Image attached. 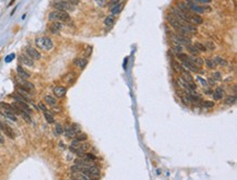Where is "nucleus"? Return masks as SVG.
I'll return each instance as SVG.
<instances>
[{
  "label": "nucleus",
  "mask_w": 237,
  "mask_h": 180,
  "mask_svg": "<svg viewBox=\"0 0 237 180\" xmlns=\"http://www.w3.org/2000/svg\"><path fill=\"white\" fill-rule=\"evenodd\" d=\"M38 107H39V108L42 109L43 112H46V106L44 105L43 103H39V105H38Z\"/></svg>",
  "instance_id": "ea45409f"
},
{
  "label": "nucleus",
  "mask_w": 237,
  "mask_h": 180,
  "mask_svg": "<svg viewBox=\"0 0 237 180\" xmlns=\"http://www.w3.org/2000/svg\"><path fill=\"white\" fill-rule=\"evenodd\" d=\"M206 64L209 69H214L216 67V63L214 62L213 59H206Z\"/></svg>",
  "instance_id": "a878e982"
},
{
  "label": "nucleus",
  "mask_w": 237,
  "mask_h": 180,
  "mask_svg": "<svg viewBox=\"0 0 237 180\" xmlns=\"http://www.w3.org/2000/svg\"><path fill=\"white\" fill-rule=\"evenodd\" d=\"M209 81H210V83H211V84H214V83H215V82H213V79H212V78H211V79H210Z\"/></svg>",
  "instance_id": "79ce46f5"
},
{
  "label": "nucleus",
  "mask_w": 237,
  "mask_h": 180,
  "mask_svg": "<svg viewBox=\"0 0 237 180\" xmlns=\"http://www.w3.org/2000/svg\"><path fill=\"white\" fill-rule=\"evenodd\" d=\"M86 134H84V133H78L75 137H74V140H77V141H79V142H83V141H85L86 140Z\"/></svg>",
  "instance_id": "393cba45"
},
{
  "label": "nucleus",
  "mask_w": 237,
  "mask_h": 180,
  "mask_svg": "<svg viewBox=\"0 0 237 180\" xmlns=\"http://www.w3.org/2000/svg\"><path fill=\"white\" fill-rule=\"evenodd\" d=\"M63 1H67V2H69L70 5H72L73 7L77 6V5L79 3V0H63Z\"/></svg>",
  "instance_id": "4c0bfd02"
},
{
  "label": "nucleus",
  "mask_w": 237,
  "mask_h": 180,
  "mask_svg": "<svg viewBox=\"0 0 237 180\" xmlns=\"http://www.w3.org/2000/svg\"><path fill=\"white\" fill-rule=\"evenodd\" d=\"M44 100H45V102H46V103H47L48 105H50V106H55L56 103H57V100H56L55 98L53 97V96H50V95H46Z\"/></svg>",
  "instance_id": "5701e85b"
},
{
  "label": "nucleus",
  "mask_w": 237,
  "mask_h": 180,
  "mask_svg": "<svg viewBox=\"0 0 237 180\" xmlns=\"http://www.w3.org/2000/svg\"><path fill=\"white\" fill-rule=\"evenodd\" d=\"M72 180H91V179L83 171H75L72 175Z\"/></svg>",
  "instance_id": "1a4fd4ad"
},
{
  "label": "nucleus",
  "mask_w": 237,
  "mask_h": 180,
  "mask_svg": "<svg viewBox=\"0 0 237 180\" xmlns=\"http://www.w3.org/2000/svg\"><path fill=\"white\" fill-rule=\"evenodd\" d=\"M49 21H53V22H70L71 21V18L69 15L68 12H65V11H58V10H54L49 13L48 15Z\"/></svg>",
  "instance_id": "f257e3e1"
},
{
  "label": "nucleus",
  "mask_w": 237,
  "mask_h": 180,
  "mask_svg": "<svg viewBox=\"0 0 237 180\" xmlns=\"http://www.w3.org/2000/svg\"><path fill=\"white\" fill-rule=\"evenodd\" d=\"M212 79L213 80H221V79H222V75H221V73H220V72H218V71H216V72H214V73H213V75H212Z\"/></svg>",
  "instance_id": "72a5a7b5"
},
{
  "label": "nucleus",
  "mask_w": 237,
  "mask_h": 180,
  "mask_svg": "<svg viewBox=\"0 0 237 180\" xmlns=\"http://www.w3.org/2000/svg\"><path fill=\"white\" fill-rule=\"evenodd\" d=\"M187 49H188V51L192 55V56H197L200 51L196 48L195 45H191V44H189V45H187Z\"/></svg>",
  "instance_id": "412c9836"
},
{
  "label": "nucleus",
  "mask_w": 237,
  "mask_h": 180,
  "mask_svg": "<svg viewBox=\"0 0 237 180\" xmlns=\"http://www.w3.org/2000/svg\"><path fill=\"white\" fill-rule=\"evenodd\" d=\"M53 7L55 8L56 10L58 11H65V12H69V11H72L74 9V7L72 5H70L67 1H63V0H57L53 3Z\"/></svg>",
  "instance_id": "f03ea898"
},
{
  "label": "nucleus",
  "mask_w": 237,
  "mask_h": 180,
  "mask_svg": "<svg viewBox=\"0 0 237 180\" xmlns=\"http://www.w3.org/2000/svg\"><path fill=\"white\" fill-rule=\"evenodd\" d=\"M225 103H226L227 105H234V104L236 103V96H235V95L228 96V97L226 98V100H225Z\"/></svg>",
  "instance_id": "bb28decb"
},
{
  "label": "nucleus",
  "mask_w": 237,
  "mask_h": 180,
  "mask_svg": "<svg viewBox=\"0 0 237 180\" xmlns=\"http://www.w3.org/2000/svg\"><path fill=\"white\" fill-rule=\"evenodd\" d=\"M188 58H189V60L192 62L194 64H196L197 67H199V68H201L203 64H204V61H203V59L202 58H200V57H198V56H188Z\"/></svg>",
  "instance_id": "423d86ee"
},
{
  "label": "nucleus",
  "mask_w": 237,
  "mask_h": 180,
  "mask_svg": "<svg viewBox=\"0 0 237 180\" xmlns=\"http://www.w3.org/2000/svg\"><path fill=\"white\" fill-rule=\"evenodd\" d=\"M95 2L97 3V6L99 7H105L107 5V0H95Z\"/></svg>",
  "instance_id": "f704fd0d"
},
{
  "label": "nucleus",
  "mask_w": 237,
  "mask_h": 180,
  "mask_svg": "<svg viewBox=\"0 0 237 180\" xmlns=\"http://www.w3.org/2000/svg\"><path fill=\"white\" fill-rule=\"evenodd\" d=\"M189 22L192 23L194 25H200L203 23V19L201 18L200 15L198 14H190V19H189Z\"/></svg>",
  "instance_id": "0eeeda50"
},
{
  "label": "nucleus",
  "mask_w": 237,
  "mask_h": 180,
  "mask_svg": "<svg viewBox=\"0 0 237 180\" xmlns=\"http://www.w3.org/2000/svg\"><path fill=\"white\" fill-rule=\"evenodd\" d=\"M3 142H5V140H3V137H2V135H1V133H0V143L2 144Z\"/></svg>",
  "instance_id": "a19ab883"
},
{
  "label": "nucleus",
  "mask_w": 237,
  "mask_h": 180,
  "mask_svg": "<svg viewBox=\"0 0 237 180\" xmlns=\"http://www.w3.org/2000/svg\"><path fill=\"white\" fill-rule=\"evenodd\" d=\"M63 132H65V135L67 137H74L77 135V133L74 132V130L72 129L71 126H67L65 129H63Z\"/></svg>",
  "instance_id": "f3484780"
},
{
  "label": "nucleus",
  "mask_w": 237,
  "mask_h": 180,
  "mask_svg": "<svg viewBox=\"0 0 237 180\" xmlns=\"http://www.w3.org/2000/svg\"><path fill=\"white\" fill-rule=\"evenodd\" d=\"M124 2H119L118 5H116L115 7H113V8H110L111 9V15H117V14H119V13L122 12V10L124 9Z\"/></svg>",
  "instance_id": "dca6fc26"
},
{
  "label": "nucleus",
  "mask_w": 237,
  "mask_h": 180,
  "mask_svg": "<svg viewBox=\"0 0 237 180\" xmlns=\"http://www.w3.org/2000/svg\"><path fill=\"white\" fill-rule=\"evenodd\" d=\"M66 92H67V90H66V87H63V86H56L55 88H54V94H55L57 97H62V96H65V95H66Z\"/></svg>",
  "instance_id": "2eb2a0df"
},
{
  "label": "nucleus",
  "mask_w": 237,
  "mask_h": 180,
  "mask_svg": "<svg viewBox=\"0 0 237 180\" xmlns=\"http://www.w3.org/2000/svg\"><path fill=\"white\" fill-rule=\"evenodd\" d=\"M26 55L30 57V58H32L33 60H38V59H41V54H39V51L37 49H35V48H33V47H27L26 48Z\"/></svg>",
  "instance_id": "20e7f679"
},
{
  "label": "nucleus",
  "mask_w": 237,
  "mask_h": 180,
  "mask_svg": "<svg viewBox=\"0 0 237 180\" xmlns=\"http://www.w3.org/2000/svg\"><path fill=\"white\" fill-rule=\"evenodd\" d=\"M44 116H45V119L47 120V122H48V124H53V122H54V117H53L49 112H44Z\"/></svg>",
  "instance_id": "c85d7f7f"
},
{
  "label": "nucleus",
  "mask_w": 237,
  "mask_h": 180,
  "mask_svg": "<svg viewBox=\"0 0 237 180\" xmlns=\"http://www.w3.org/2000/svg\"><path fill=\"white\" fill-rule=\"evenodd\" d=\"M197 80L198 81H200V83L203 85V86H207L208 85V81H206L204 79H202L201 76H197Z\"/></svg>",
  "instance_id": "e433bc0d"
},
{
  "label": "nucleus",
  "mask_w": 237,
  "mask_h": 180,
  "mask_svg": "<svg viewBox=\"0 0 237 180\" xmlns=\"http://www.w3.org/2000/svg\"><path fill=\"white\" fill-rule=\"evenodd\" d=\"M61 29H62V23H60V22H53L49 26V30L53 34L59 33L61 31Z\"/></svg>",
  "instance_id": "6e6552de"
},
{
  "label": "nucleus",
  "mask_w": 237,
  "mask_h": 180,
  "mask_svg": "<svg viewBox=\"0 0 237 180\" xmlns=\"http://www.w3.org/2000/svg\"><path fill=\"white\" fill-rule=\"evenodd\" d=\"M204 46H206V47H208V48H209L210 50H214V49H215V46H214V44H213L212 42H210V41H208Z\"/></svg>",
  "instance_id": "473e14b6"
},
{
  "label": "nucleus",
  "mask_w": 237,
  "mask_h": 180,
  "mask_svg": "<svg viewBox=\"0 0 237 180\" xmlns=\"http://www.w3.org/2000/svg\"><path fill=\"white\" fill-rule=\"evenodd\" d=\"M0 129L3 131V133L7 134L9 137L14 139V132H13L12 129H11L9 126H7L6 124H3V122H1V121H0Z\"/></svg>",
  "instance_id": "39448f33"
},
{
  "label": "nucleus",
  "mask_w": 237,
  "mask_h": 180,
  "mask_svg": "<svg viewBox=\"0 0 237 180\" xmlns=\"http://www.w3.org/2000/svg\"><path fill=\"white\" fill-rule=\"evenodd\" d=\"M3 114H5V115H6V116L9 119H11V120H13V121H17V117H15V115H14L13 112H6V110H5V112H3Z\"/></svg>",
  "instance_id": "c756f323"
},
{
  "label": "nucleus",
  "mask_w": 237,
  "mask_h": 180,
  "mask_svg": "<svg viewBox=\"0 0 237 180\" xmlns=\"http://www.w3.org/2000/svg\"><path fill=\"white\" fill-rule=\"evenodd\" d=\"M35 44L39 49H43V37H38L35 39Z\"/></svg>",
  "instance_id": "2f4dec72"
},
{
  "label": "nucleus",
  "mask_w": 237,
  "mask_h": 180,
  "mask_svg": "<svg viewBox=\"0 0 237 180\" xmlns=\"http://www.w3.org/2000/svg\"><path fill=\"white\" fill-rule=\"evenodd\" d=\"M214 62L216 63V66H222V67H225L227 64V61L225 60L224 58H222L221 56H215L213 58Z\"/></svg>",
  "instance_id": "6ab92c4d"
},
{
  "label": "nucleus",
  "mask_w": 237,
  "mask_h": 180,
  "mask_svg": "<svg viewBox=\"0 0 237 180\" xmlns=\"http://www.w3.org/2000/svg\"><path fill=\"white\" fill-rule=\"evenodd\" d=\"M54 47L53 41L49 37H43V49L45 50H51Z\"/></svg>",
  "instance_id": "9d476101"
},
{
  "label": "nucleus",
  "mask_w": 237,
  "mask_h": 180,
  "mask_svg": "<svg viewBox=\"0 0 237 180\" xmlns=\"http://www.w3.org/2000/svg\"><path fill=\"white\" fill-rule=\"evenodd\" d=\"M177 9H179L180 11H182V12H185V13H191V10H190L189 6L186 3V2H184V1L177 2Z\"/></svg>",
  "instance_id": "f8f14e48"
},
{
  "label": "nucleus",
  "mask_w": 237,
  "mask_h": 180,
  "mask_svg": "<svg viewBox=\"0 0 237 180\" xmlns=\"http://www.w3.org/2000/svg\"><path fill=\"white\" fill-rule=\"evenodd\" d=\"M20 86H22L23 88H25L26 91H29V92H31V91H33L34 90V84L33 83H31V82H29V81L24 80V79H20Z\"/></svg>",
  "instance_id": "9b49d317"
},
{
  "label": "nucleus",
  "mask_w": 237,
  "mask_h": 180,
  "mask_svg": "<svg viewBox=\"0 0 237 180\" xmlns=\"http://www.w3.org/2000/svg\"><path fill=\"white\" fill-rule=\"evenodd\" d=\"M114 24H115V18H114V15H109V17H107L105 19V25L107 27H111Z\"/></svg>",
  "instance_id": "4be33fe9"
},
{
  "label": "nucleus",
  "mask_w": 237,
  "mask_h": 180,
  "mask_svg": "<svg viewBox=\"0 0 237 180\" xmlns=\"http://www.w3.org/2000/svg\"><path fill=\"white\" fill-rule=\"evenodd\" d=\"M223 94H224V91L221 87H218L213 93V100H222Z\"/></svg>",
  "instance_id": "aec40b11"
},
{
  "label": "nucleus",
  "mask_w": 237,
  "mask_h": 180,
  "mask_svg": "<svg viewBox=\"0 0 237 180\" xmlns=\"http://www.w3.org/2000/svg\"><path fill=\"white\" fill-rule=\"evenodd\" d=\"M90 149V145H89V143H81L80 142V144L75 147V149H73L72 152L73 153H75V154H78L79 156H84L85 152L87 151V149Z\"/></svg>",
  "instance_id": "7ed1b4c3"
},
{
  "label": "nucleus",
  "mask_w": 237,
  "mask_h": 180,
  "mask_svg": "<svg viewBox=\"0 0 237 180\" xmlns=\"http://www.w3.org/2000/svg\"><path fill=\"white\" fill-rule=\"evenodd\" d=\"M17 71H18V74L21 79H24V80H26V79H29V78H30V74H29V73H27V72H26V71H25L22 67H20V66H19L18 68H17Z\"/></svg>",
  "instance_id": "a211bd4d"
},
{
  "label": "nucleus",
  "mask_w": 237,
  "mask_h": 180,
  "mask_svg": "<svg viewBox=\"0 0 237 180\" xmlns=\"http://www.w3.org/2000/svg\"><path fill=\"white\" fill-rule=\"evenodd\" d=\"M55 131L56 133H57V135H60V134H62V132H63V128L61 127L60 124H56Z\"/></svg>",
  "instance_id": "7c9ffc66"
},
{
  "label": "nucleus",
  "mask_w": 237,
  "mask_h": 180,
  "mask_svg": "<svg viewBox=\"0 0 237 180\" xmlns=\"http://www.w3.org/2000/svg\"><path fill=\"white\" fill-rule=\"evenodd\" d=\"M119 2H120V0H109L108 6H109V8H113V7H115L116 5H118Z\"/></svg>",
  "instance_id": "c9c22d12"
},
{
  "label": "nucleus",
  "mask_w": 237,
  "mask_h": 180,
  "mask_svg": "<svg viewBox=\"0 0 237 180\" xmlns=\"http://www.w3.org/2000/svg\"><path fill=\"white\" fill-rule=\"evenodd\" d=\"M73 63H74L77 67H79L80 69H84L85 67H86V64H87V60L84 59V58H75V59L73 60Z\"/></svg>",
  "instance_id": "ddd939ff"
},
{
  "label": "nucleus",
  "mask_w": 237,
  "mask_h": 180,
  "mask_svg": "<svg viewBox=\"0 0 237 180\" xmlns=\"http://www.w3.org/2000/svg\"><path fill=\"white\" fill-rule=\"evenodd\" d=\"M21 61L23 64L27 66V67H33L34 66V60L32 58H30L27 55H22L21 56Z\"/></svg>",
  "instance_id": "4468645a"
},
{
  "label": "nucleus",
  "mask_w": 237,
  "mask_h": 180,
  "mask_svg": "<svg viewBox=\"0 0 237 180\" xmlns=\"http://www.w3.org/2000/svg\"><path fill=\"white\" fill-rule=\"evenodd\" d=\"M175 49H176L178 52H180V51L182 50V45H180V44H175Z\"/></svg>",
  "instance_id": "58836bf2"
},
{
  "label": "nucleus",
  "mask_w": 237,
  "mask_h": 180,
  "mask_svg": "<svg viewBox=\"0 0 237 180\" xmlns=\"http://www.w3.org/2000/svg\"><path fill=\"white\" fill-rule=\"evenodd\" d=\"M202 108H213L214 107V103L213 102H209V100H204L200 104Z\"/></svg>",
  "instance_id": "b1692460"
},
{
  "label": "nucleus",
  "mask_w": 237,
  "mask_h": 180,
  "mask_svg": "<svg viewBox=\"0 0 237 180\" xmlns=\"http://www.w3.org/2000/svg\"><path fill=\"white\" fill-rule=\"evenodd\" d=\"M195 46H196V48L199 50V51H201V52H204V51L207 50V47H206V46H204L203 44L198 43V42H197V43L195 44Z\"/></svg>",
  "instance_id": "cd10ccee"
}]
</instances>
